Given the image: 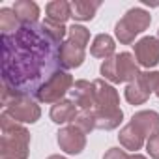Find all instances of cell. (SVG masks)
Returning <instances> with one entry per match:
<instances>
[{
  "label": "cell",
  "mask_w": 159,
  "mask_h": 159,
  "mask_svg": "<svg viewBox=\"0 0 159 159\" xmlns=\"http://www.w3.org/2000/svg\"><path fill=\"white\" fill-rule=\"evenodd\" d=\"M73 125L79 127L83 133H90L96 129V114L94 111H79L77 118L73 120Z\"/></svg>",
  "instance_id": "cell-23"
},
{
  "label": "cell",
  "mask_w": 159,
  "mask_h": 159,
  "mask_svg": "<svg viewBox=\"0 0 159 159\" xmlns=\"http://www.w3.org/2000/svg\"><path fill=\"white\" fill-rule=\"evenodd\" d=\"M75 81L67 71H56L49 81L36 92V99L41 103H58L64 99V96L73 88Z\"/></svg>",
  "instance_id": "cell-5"
},
{
  "label": "cell",
  "mask_w": 159,
  "mask_h": 159,
  "mask_svg": "<svg viewBox=\"0 0 159 159\" xmlns=\"http://www.w3.org/2000/svg\"><path fill=\"white\" fill-rule=\"evenodd\" d=\"M56 135H58L56 140H58L60 150H64L69 155H79L86 148V133H83L81 129L75 127L73 124L62 127Z\"/></svg>",
  "instance_id": "cell-7"
},
{
  "label": "cell",
  "mask_w": 159,
  "mask_h": 159,
  "mask_svg": "<svg viewBox=\"0 0 159 159\" xmlns=\"http://www.w3.org/2000/svg\"><path fill=\"white\" fill-rule=\"evenodd\" d=\"M45 13L49 21L64 25L69 17H71V2H66V0H52L45 6Z\"/></svg>",
  "instance_id": "cell-19"
},
{
  "label": "cell",
  "mask_w": 159,
  "mask_h": 159,
  "mask_svg": "<svg viewBox=\"0 0 159 159\" xmlns=\"http://www.w3.org/2000/svg\"><path fill=\"white\" fill-rule=\"evenodd\" d=\"M67 41L81 49H86V45L90 43V30L83 25H73L67 28Z\"/></svg>",
  "instance_id": "cell-21"
},
{
  "label": "cell",
  "mask_w": 159,
  "mask_h": 159,
  "mask_svg": "<svg viewBox=\"0 0 159 159\" xmlns=\"http://www.w3.org/2000/svg\"><path fill=\"white\" fill-rule=\"evenodd\" d=\"M157 39H159V30H157Z\"/></svg>",
  "instance_id": "cell-30"
},
{
  "label": "cell",
  "mask_w": 159,
  "mask_h": 159,
  "mask_svg": "<svg viewBox=\"0 0 159 159\" xmlns=\"http://www.w3.org/2000/svg\"><path fill=\"white\" fill-rule=\"evenodd\" d=\"M146 152L152 159H159V135L146 140Z\"/></svg>",
  "instance_id": "cell-25"
},
{
  "label": "cell",
  "mask_w": 159,
  "mask_h": 159,
  "mask_svg": "<svg viewBox=\"0 0 159 159\" xmlns=\"http://www.w3.org/2000/svg\"><path fill=\"white\" fill-rule=\"evenodd\" d=\"M4 107H6V112L19 124H36L41 116L39 105L30 96H23V94H17Z\"/></svg>",
  "instance_id": "cell-6"
},
{
  "label": "cell",
  "mask_w": 159,
  "mask_h": 159,
  "mask_svg": "<svg viewBox=\"0 0 159 159\" xmlns=\"http://www.w3.org/2000/svg\"><path fill=\"white\" fill-rule=\"evenodd\" d=\"M150 94H153V92L146 84L144 77H142V71H140V75L135 79V81H131L125 86V90H124V96H125V99L131 105H142V103H146L148 98H150Z\"/></svg>",
  "instance_id": "cell-13"
},
{
  "label": "cell",
  "mask_w": 159,
  "mask_h": 159,
  "mask_svg": "<svg viewBox=\"0 0 159 159\" xmlns=\"http://www.w3.org/2000/svg\"><path fill=\"white\" fill-rule=\"evenodd\" d=\"M94 96H96V109L98 111L120 109L118 90L112 84H109L105 79H96V81H94Z\"/></svg>",
  "instance_id": "cell-9"
},
{
  "label": "cell",
  "mask_w": 159,
  "mask_h": 159,
  "mask_svg": "<svg viewBox=\"0 0 159 159\" xmlns=\"http://www.w3.org/2000/svg\"><path fill=\"white\" fill-rule=\"evenodd\" d=\"M41 26H43V30L47 32V36H49L52 41H56L58 45L64 43V38H66V34H67V28H66L64 25H58V23H52V21L45 19V21L41 23Z\"/></svg>",
  "instance_id": "cell-24"
},
{
  "label": "cell",
  "mask_w": 159,
  "mask_h": 159,
  "mask_svg": "<svg viewBox=\"0 0 159 159\" xmlns=\"http://www.w3.org/2000/svg\"><path fill=\"white\" fill-rule=\"evenodd\" d=\"M153 94H155V96L159 98V83H157V88H155V92H153Z\"/></svg>",
  "instance_id": "cell-29"
},
{
  "label": "cell",
  "mask_w": 159,
  "mask_h": 159,
  "mask_svg": "<svg viewBox=\"0 0 159 159\" xmlns=\"http://www.w3.org/2000/svg\"><path fill=\"white\" fill-rule=\"evenodd\" d=\"M135 60L139 66L146 67L148 71L159 64V39L152 36L140 38L135 45Z\"/></svg>",
  "instance_id": "cell-8"
},
{
  "label": "cell",
  "mask_w": 159,
  "mask_h": 159,
  "mask_svg": "<svg viewBox=\"0 0 159 159\" xmlns=\"http://www.w3.org/2000/svg\"><path fill=\"white\" fill-rule=\"evenodd\" d=\"M56 71L60 45L41 25H21L13 34H2V86L32 98Z\"/></svg>",
  "instance_id": "cell-1"
},
{
  "label": "cell",
  "mask_w": 159,
  "mask_h": 159,
  "mask_svg": "<svg viewBox=\"0 0 159 159\" xmlns=\"http://www.w3.org/2000/svg\"><path fill=\"white\" fill-rule=\"evenodd\" d=\"M129 124H133L146 139L159 135V112L155 111H139L133 114Z\"/></svg>",
  "instance_id": "cell-11"
},
{
  "label": "cell",
  "mask_w": 159,
  "mask_h": 159,
  "mask_svg": "<svg viewBox=\"0 0 159 159\" xmlns=\"http://www.w3.org/2000/svg\"><path fill=\"white\" fill-rule=\"evenodd\" d=\"M47 159H67V157H64V155H49Z\"/></svg>",
  "instance_id": "cell-28"
},
{
  "label": "cell",
  "mask_w": 159,
  "mask_h": 159,
  "mask_svg": "<svg viewBox=\"0 0 159 159\" xmlns=\"http://www.w3.org/2000/svg\"><path fill=\"white\" fill-rule=\"evenodd\" d=\"M19 19V23L23 26H30V25H36L38 19H39V6L32 0H17L11 8Z\"/></svg>",
  "instance_id": "cell-14"
},
{
  "label": "cell",
  "mask_w": 159,
  "mask_h": 159,
  "mask_svg": "<svg viewBox=\"0 0 159 159\" xmlns=\"http://www.w3.org/2000/svg\"><path fill=\"white\" fill-rule=\"evenodd\" d=\"M99 73L105 81H109L112 84H120V83L129 84L140 75L135 54H131V52H120V54H114V56L103 60Z\"/></svg>",
  "instance_id": "cell-3"
},
{
  "label": "cell",
  "mask_w": 159,
  "mask_h": 159,
  "mask_svg": "<svg viewBox=\"0 0 159 159\" xmlns=\"http://www.w3.org/2000/svg\"><path fill=\"white\" fill-rule=\"evenodd\" d=\"M114 49H116V43H114V38L109 36V34H98L90 45V52L92 56L96 58H111L114 56Z\"/></svg>",
  "instance_id": "cell-18"
},
{
  "label": "cell",
  "mask_w": 159,
  "mask_h": 159,
  "mask_svg": "<svg viewBox=\"0 0 159 159\" xmlns=\"http://www.w3.org/2000/svg\"><path fill=\"white\" fill-rule=\"evenodd\" d=\"M0 157L2 159H28L30 155V133L28 129L15 122L6 111L0 114Z\"/></svg>",
  "instance_id": "cell-2"
},
{
  "label": "cell",
  "mask_w": 159,
  "mask_h": 159,
  "mask_svg": "<svg viewBox=\"0 0 159 159\" xmlns=\"http://www.w3.org/2000/svg\"><path fill=\"white\" fill-rule=\"evenodd\" d=\"M103 159H129V155L125 153V150L120 148H109L103 155Z\"/></svg>",
  "instance_id": "cell-26"
},
{
  "label": "cell",
  "mask_w": 159,
  "mask_h": 159,
  "mask_svg": "<svg viewBox=\"0 0 159 159\" xmlns=\"http://www.w3.org/2000/svg\"><path fill=\"white\" fill-rule=\"evenodd\" d=\"M101 2H88V0H75L71 2V17L75 21H92Z\"/></svg>",
  "instance_id": "cell-20"
},
{
  "label": "cell",
  "mask_w": 159,
  "mask_h": 159,
  "mask_svg": "<svg viewBox=\"0 0 159 159\" xmlns=\"http://www.w3.org/2000/svg\"><path fill=\"white\" fill-rule=\"evenodd\" d=\"M129 159H148V157L142 153H133V155H129Z\"/></svg>",
  "instance_id": "cell-27"
},
{
  "label": "cell",
  "mask_w": 159,
  "mask_h": 159,
  "mask_svg": "<svg viewBox=\"0 0 159 159\" xmlns=\"http://www.w3.org/2000/svg\"><path fill=\"white\" fill-rule=\"evenodd\" d=\"M94 114H96V129H105V131L116 129L124 120V111L122 109H114V111H98V109H94Z\"/></svg>",
  "instance_id": "cell-17"
},
{
  "label": "cell",
  "mask_w": 159,
  "mask_h": 159,
  "mask_svg": "<svg viewBox=\"0 0 159 159\" xmlns=\"http://www.w3.org/2000/svg\"><path fill=\"white\" fill-rule=\"evenodd\" d=\"M118 140L120 144L125 148V150H131L137 153V150H140L144 144H146V137L133 125V124H127L120 129V135H118Z\"/></svg>",
  "instance_id": "cell-16"
},
{
  "label": "cell",
  "mask_w": 159,
  "mask_h": 159,
  "mask_svg": "<svg viewBox=\"0 0 159 159\" xmlns=\"http://www.w3.org/2000/svg\"><path fill=\"white\" fill-rule=\"evenodd\" d=\"M86 52L84 49L77 47L69 41H64L60 45V66L66 69H75V67H81L84 64Z\"/></svg>",
  "instance_id": "cell-12"
},
{
  "label": "cell",
  "mask_w": 159,
  "mask_h": 159,
  "mask_svg": "<svg viewBox=\"0 0 159 159\" xmlns=\"http://www.w3.org/2000/svg\"><path fill=\"white\" fill-rule=\"evenodd\" d=\"M79 111H77V105L71 101V99H62L58 103H54L51 107V120L54 124H67V122H73L77 118Z\"/></svg>",
  "instance_id": "cell-15"
},
{
  "label": "cell",
  "mask_w": 159,
  "mask_h": 159,
  "mask_svg": "<svg viewBox=\"0 0 159 159\" xmlns=\"http://www.w3.org/2000/svg\"><path fill=\"white\" fill-rule=\"evenodd\" d=\"M152 23V15L144 8H131L116 23L114 36L122 45H131L139 34H142Z\"/></svg>",
  "instance_id": "cell-4"
},
{
  "label": "cell",
  "mask_w": 159,
  "mask_h": 159,
  "mask_svg": "<svg viewBox=\"0 0 159 159\" xmlns=\"http://www.w3.org/2000/svg\"><path fill=\"white\" fill-rule=\"evenodd\" d=\"M71 101L81 107V111H94L96 109V96H94V83H88L84 79L75 81L73 88L69 90Z\"/></svg>",
  "instance_id": "cell-10"
},
{
  "label": "cell",
  "mask_w": 159,
  "mask_h": 159,
  "mask_svg": "<svg viewBox=\"0 0 159 159\" xmlns=\"http://www.w3.org/2000/svg\"><path fill=\"white\" fill-rule=\"evenodd\" d=\"M19 26H21V23L13 10H10V8L0 10V30H2V34H13L15 30H19Z\"/></svg>",
  "instance_id": "cell-22"
}]
</instances>
